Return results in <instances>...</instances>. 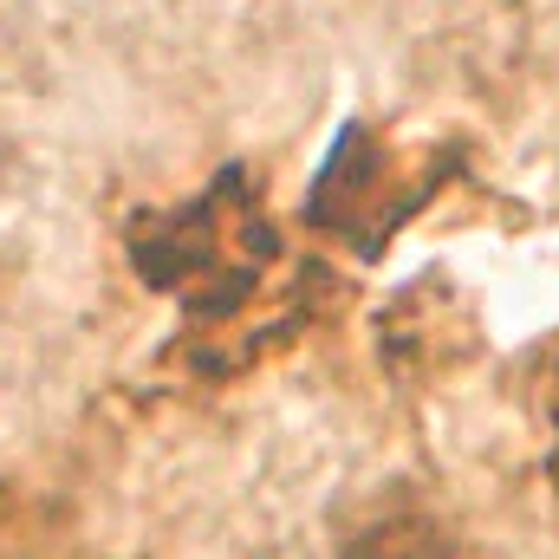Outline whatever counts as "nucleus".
<instances>
[{
    "label": "nucleus",
    "mask_w": 559,
    "mask_h": 559,
    "mask_svg": "<svg viewBox=\"0 0 559 559\" xmlns=\"http://www.w3.org/2000/svg\"><path fill=\"white\" fill-rule=\"evenodd\" d=\"M345 559H455V540L429 514H384L365 534H352Z\"/></svg>",
    "instance_id": "f257e3e1"
}]
</instances>
